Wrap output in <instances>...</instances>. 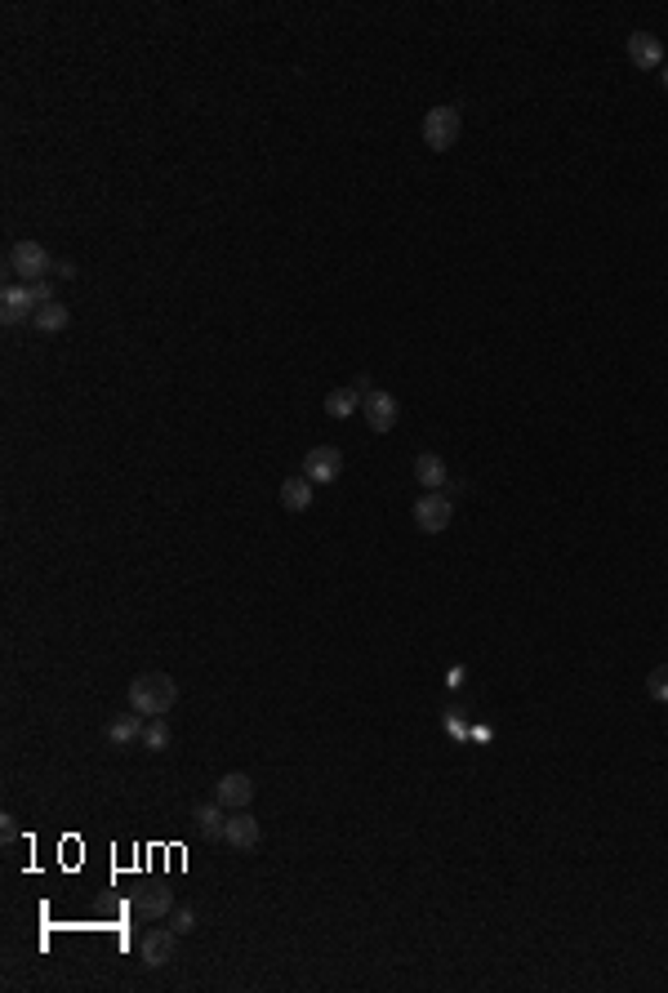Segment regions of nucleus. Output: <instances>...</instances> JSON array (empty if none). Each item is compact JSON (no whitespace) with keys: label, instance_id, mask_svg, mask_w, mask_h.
<instances>
[{"label":"nucleus","instance_id":"obj_6","mask_svg":"<svg viewBox=\"0 0 668 993\" xmlns=\"http://www.w3.org/2000/svg\"><path fill=\"white\" fill-rule=\"evenodd\" d=\"M174 953H179V931H174V926H161V931H147V935H143V966H147V971L170 966Z\"/></svg>","mask_w":668,"mask_h":993},{"label":"nucleus","instance_id":"obj_12","mask_svg":"<svg viewBox=\"0 0 668 993\" xmlns=\"http://www.w3.org/2000/svg\"><path fill=\"white\" fill-rule=\"evenodd\" d=\"M628 59H632L637 68H659V63H664V45H659L650 32H632V36H628Z\"/></svg>","mask_w":668,"mask_h":993},{"label":"nucleus","instance_id":"obj_7","mask_svg":"<svg viewBox=\"0 0 668 993\" xmlns=\"http://www.w3.org/2000/svg\"><path fill=\"white\" fill-rule=\"evenodd\" d=\"M362 410H366L370 433H393V428H397V415H402V410H397V397H393V393H384V388L366 393Z\"/></svg>","mask_w":668,"mask_h":993},{"label":"nucleus","instance_id":"obj_3","mask_svg":"<svg viewBox=\"0 0 668 993\" xmlns=\"http://www.w3.org/2000/svg\"><path fill=\"white\" fill-rule=\"evenodd\" d=\"M10 267L32 285V281H45V272H50V250L41 245V241H14L10 245Z\"/></svg>","mask_w":668,"mask_h":993},{"label":"nucleus","instance_id":"obj_22","mask_svg":"<svg viewBox=\"0 0 668 993\" xmlns=\"http://www.w3.org/2000/svg\"><path fill=\"white\" fill-rule=\"evenodd\" d=\"M28 290H32V303H36V312H41V307H50V303H54V290H50V285H45V281H32V285H28Z\"/></svg>","mask_w":668,"mask_h":993},{"label":"nucleus","instance_id":"obj_10","mask_svg":"<svg viewBox=\"0 0 668 993\" xmlns=\"http://www.w3.org/2000/svg\"><path fill=\"white\" fill-rule=\"evenodd\" d=\"M223 842L236 846V851H254L258 846V820L250 811H232L227 824H223Z\"/></svg>","mask_w":668,"mask_h":993},{"label":"nucleus","instance_id":"obj_20","mask_svg":"<svg viewBox=\"0 0 668 993\" xmlns=\"http://www.w3.org/2000/svg\"><path fill=\"white\" fill-rule=\"evenodd\" d=\"M143 744H147L152 753H161V749L170 744V731H165V722H161V718H152V722H147V731H143Z\"/></svg>","mask_w":668,"mask_h":993},{"label":"nucleus","instance_id":"obj_14","mask_svg":"<svg viewBox=\"0 0 668 993\" xmlns=\"http://www.w3.org/2000/svg\"><path fill=\"white\" fill-rule=\"evenodd\" d=\"M143 713H121V718H112V727H107V740L112 744H134V740H143Z\"/></svg>","mask_w":668,"mask_h":993},{"label":"nucleus","instance_id":"obj_11","mask_svg":"<svg viewBox=\"0 0 668 993\" xmlns=\"http://www.w3.org/2000/svg\"><path fill=\"white\" fill-rule=\"evenodd\" d=\"M134 909L143 918H170L174 913V891L170 886H143V891H134Z\"/></svg>","mask_w":668,"mask_h":993},{"label":"nucleus","instance_id":"obj_9","mask_svg":"<svg viewBox=\"0 0 668 993\" xmlns=\"http://www.w3.org/2000/svg\"><path fill=\"white\" fill-rule=\"evenodd\" d=\"M0 321H5V325L36 321V303H32L28 285H5V294H0Z\"/></svg>","mask_w":668,"mask_h":993},{"label":"nucleus","instance_id":"obj_13","mask_svg":"<svg viewBox=\"0 0 668 993\" xmlns=\"http://www.w3.org/2000/svg\"><path fill=\"white\" fill-rule=\"evenodd\" d=\"M281 508H290V512H307V508H312V481H307V477H290V481H281Z\"/></svg>","mask_w":668,"mask_h":993},{"label":"nucleus","instance_id":"obj_1","mask_svg":"<svg viewBox=\"0 0 668 993\" xmlns=\"http://www.w3.org/2000/svg\"><path fill=\"white\" fill-rule=\"evenodd\" d=\"M179 704V687L170 673H139L130 687V709L143 718H165Z\"/></svg>","mask_w":668,"mask_h":993},{"label":"nucleus","instance_id":"obj_18","mask_svg":"<svg viewBox=\"0 0 668 993\" xmlns=\"http://www.w3.org/2000/svg\"><path fill=\"white\" fill-rule=\"evenodd\" d=\"M353 410H357V393H353V388H334V393L325 397V415H330V419H348Z\"/></svg>","mask_w":668,"mask_h":993},{"label":"nucleus","instance_id":"obj_5","mask_svg":"<svg viewBox=\"0 0 668 993\" xmlns=\"http://www.w3.org/2000/svg\"><path fill=\"white\" fill-rule=\"evenodd\" d=\"M450 517H455V504L446 499V495H424V499H415V521H419V530L424 535H441L446 526H450Z\"/></svg>","mask_w":668,"mask_h":993},{"label":"nucleus","instance_id":"obj_21","mask_svg":"<svg viewBox=\"0 0 668 993\" xmlns=\"http://www.w3.org/2000/svg\"><path fill=\"white\" fill-rule=\"evenodd\" d=\"M170 926H174L179 935H192V931H196V913H192V909H174V913H170Z\"/></svg>","mask_w":668,"mask_h":993},{"label":"nucleus","instance_id":"obj_23","mask_svg":"<svg viewBox=\"0 0 668 993\" xmlns=\"http://www.w3.org/2000/svg\"><path fill=\"white\" fill-rule=\"evenodd\" d=\"M446 731H450V735H464V718H459L455 709L446 713Z\"/></svg>","mask_w":668,"mask_h":993},{"label":"nucleus","instance_id":"obj_24","mask_svg":"<svg viewBox=\"0 0 668 993\" xmlns=\"http://www.w3.org/2000/svg\"><path fill=\"white\" fill-rule=\"evenodd\" d=\"M664 85H668V72H664Z\"/></svg>","mask_w":668,"mask_h":993},{"label":"nucleus","instance_id":"obj_8","mask_svg":"<svg viewBox=\"0 0 668 993\" xmlns=\"http://www.w3.org/2000/svg\"><path fill=\"white\" fill-rule=\"evenodd\" d=\"M214 802H223L227 811H245L254 802V780L245 771H227L219 784H214Z\"/></svg>","mask_w":668,"mask_h":993},{"label":"nucleus","instance_id":"obj_4","mask_svg":"<svg viewBox=\"0 0 668 993\" xmlns=\"http://www.w3.org/2000/svg\"><path fill=\"white\" fill-rule=\"evenodd\" d=\"M339 473H344V450H339V446H312V450H307V459H303V477H307L312 486L339 481Z\"/></svg>","mask_w":668,"mask_h":993},{"label":"nucleus","instance_id":"obj_16","mask_svg":"<svg viewBox=\"0 0 668 993\" xmlns=\"http://www.w3.org/2000/svg\"><path fill=\"white\" fill-rule=\"evenodd\" d=\"M68 321H72V312H68L63 303H50V307H41V312H36V321H32V325L41 330V335H63Z\"/></svg>","mask_w":668,"mask_h":993},{"label":"nucleus","instance_id":"obj_2","mask_svg":"<svg viewBox=\"0 0 668 993\" xmlns=\"http://www.w3.org/2000/svg\"><path fill=\"white\" fill-rule=\"evenodd\" d=\"M459 130H464V121H459V107H433V112L424 116V143H428L433 152H446V147H455Z\"/></svg>","mask_w":668,"mask_h":993},{"label":"nucleus","instance_id":"obj_15","mask_svg":"<svg viewBox=\"0 0 668 993\" xmlns=\"http://www.w3.org/2000/svg\"><path fill=\"white\" fill-rule=\"evenodd\" d=\"M227 806L223 802H210V806H196L192 811V820H196V829L205 833V838H223V824H227V815H223Z\"/></svg>","mask_w":668,"mask_h":993},{"label":"nucleus","instance_id":"obj_19","mask_svg":"<svg viewBox=\"0 0 668 993\" xmlns=\"http://www.w3.org/2000/svg\"><path fill=\"white\" fill-rule=\"evenodd\" d=\"M646 691H650V700H659V704H668V664H659V669H650V678H646Z\"/></svg>","mask_w":668,"mask_h":993},{"label":"nucleus","instance_id":"obj_17","mask_svg":"<svg viewBox=\"0 0 668 993\" xmlns=\"http://www.w3.org/2000/svg\"><path fill=\"white\" fill-rule=\"evenodd\" d=\"M415 477H419L428 490L446 486V459H441V455H419V459H415Z\"/></svg>","mask_w":668,"mask_h":993}]
</instances>
